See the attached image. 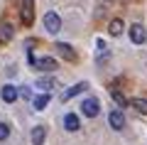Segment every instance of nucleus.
<instances>
[{"instance_id":"17","label":"nucleus","mask_w":147,"mask_h":145,"mask_svg":"<svg viewBox=\"0 0 147 145\" xmlns=\"http://www.w3.org/2000/svg\"><path fill=\"white\" fill-rule=\"evenodd\" d=\"M130 106H132L135 111H140V113H145V116H147V99H132V101H130Z\"/></svg>"},{"instance_id":"6","label":"nucleus","mask_w":147,"mask_h":145,"mask_svg":"<svg viewBox=\"0 0 147 145\" xmlns=\"http://www.w3.org/2000/svg\"><path fill=\"white\" fill-rule=\"evenodd\" d=\"M130 39L135 42V44H145V39H147V32H145V27H142L140 22H135V25L130 27Z\"/></svg>"},{"instance_id":"15","label":"nucleus","mask_w":147,"mask_h":145,"mask_svg":"<svg viewBox=\"0 0 147 145\" xmlns=\"http://www.w3.org/2000/svg\"><path fill=\"white\" fill-rule=\"evenodd\" d=\"M110 99H113V101H115L118 106H120V111L125 108V106H130V101H127V99H125V96H123L120 91H113V88H110Z\"/></svg>"},{"instance_id":"14","label":"nucleus","mask_w":147,"mask_h":145,"mask_svg":"<svg viewBox=\"0 0 147 145\" xmlns=\"http://www.w3.org/2000/svg\"><path fill=\"white\" fill-rule=\"evenodd\" d=\"M32 106H34V111H44L49 106V93H42V96L32 99Z\"/></svg>"},{"instance_id":"3","label":"nucleus","mask_w":147,"mask_h":145,"mask_svg":"<svg viewBox=\"0 0 147 145\" xmlns=\"http://www.w3.org/2000/svg\"><path fill=\"white\" fill-rule=\"evenodd\" d=\"M44 27H47V32L57 35V32L61 30V17H59L57 12H47V15H44Z\"/></svg>"},{"instance_id":"5","label":"nucleus","mask_w":147,"mask_h":145,"mask_svg":"<svg viewBox=\"0 0 147 145\" xmlns=\"http://www.w3.org/2000/svg\"><path fill=\"white\" fill-rule=\"evenodd\" d=\"M22 22L27 27L34 22V0H22Z\"/></svg>"},{"instance_id":"1","label":"nucleus","mask_w":147,"mask_h":145,"mask_svg":"<svg viewBox=\"0 0 147 145\" xmlns=\"http://www.w3.org/2000/svg\"><path fill=\"white\" fill-rule=\"evenodd\" d=\"M30 64H32V69H39V71H54V69H57V59H54V57L37 59L32 52H30Z\"/></svg>"},{"instance_id":"9","label":"nucleus","mask_w":147,"mask_h":145,"mask_svg":"<svg viewBox=\"0 0 147 145\" xmlns=\"http://www.w3.org/2000/svg\"><path fill=\"white\" fill-rule=\"evenodd\" d=\"M54 47H57V52L61 54V57L66 59V62H74V59H76V52H74L71 47L66 44V42H57V44H54Z\"/></svg>"},{"instance_id":"8","label":"nucleus","mask_w":147,"mask_h":145,"mask_svg":"<svg viewBox=\"0 0 147 145\" xmlns=\"http://www.w3.org/2000/svg\"><path fill=\"white\" fill-rule=\"evenodd\" d=\"M64 128H66V130H71V133H76V130L81 128L79 116H76V113H66V116H64Z\"/></svg>"},{"instance_id":"7","label":"nucleus","mask_w":147,"mask_h":145,"mask_svg":"<svg viewBox=\"0 0 147 145\" xmlns=\"http://www.w3.org/2000/svg\"><path fill=\"white\" fill-rule=\"evenodd\" d=\"M86 88H88V84H86V81H81V84H76V86L66 88V91L61 93V101H69V99H74V96H79V93H84Z\"/></svg>"},{"instance_id":"19","label":"nucleus","mask_w":147,"mask_h":145,"mask_svg":"<svg viewBox=\"0 0 147 145\" xmlns=\"http://www.w3.org/2000/svg\"><path fill=\"white\" fill-rule=\"evenodd\" d=\"M17 93H20V96H25V99H32V91H30L27 86H22V88H20Z\"/></svg>"},{"instance_id":"12","label":"nucleus","mask_w":147,"mask_h":145,"mask_svg":"<svg viewBox=\"0 0 147 145\" xmlns=\"http://www.w3.org/2000/svg\"><path fill=\"white\" fill-rule=\"evenodd\" d=\"M12 32H15V27H12L10 22H3V25H0V44L10 42L12 39Z\"/></svg>"},{"instance_id":"13","label":"nucleus","mask_w":147,"mask_h":145,"mask_svg":"<svg viewBox=\"0 0 147 145\" xmlns=\"http://www.w3.org/2000/svg\"><path fill=\"white\" fill-rule=\"evenodd\" d=\"M34 86H39V88H42V91H52V88H57L59 86V84L57 81H54V79H49V76H44V79H37V84H34Z\"/></svg>"},{"instance_id":"10","label":"nucleus","mask_w":147,"mask_h":145,"mask_svg":"<svg viewBox=\"0 0 147 145\" xmlns=\"http://www.w3.org/2000/svg\"><path fill=\"white\" fill-rule=\"evenodd\" d=\"M0 96H3V101H5V103H15L20 93H17V88H15V86H10V84H7V86H3Z\"/></svg>"},{"instance_id":"4","label":"nucleus","mask_w":147,"mask_h":145,"mask_svg":"<svg viewBox=\"0 0 147 145\" xmlns=\"http://www.w3.org/2000/svg\"><path fill=\"white\" fill-rule=\"evenodd\" d=\"M108 123H110L113 130H123V128H125V116H123V111L120 108L110 111V113H108Z\"/></svg>"},{"instance_id":"2","label":"nucleus","mask_w":147,"mask_h":145,"mask_svg":"<svg viewBox=\"0 0 147 145\" xmlns=\"http://www.w3.org/2000/svg\"><path fill=\"white\" fill-rule=\"evenodd\" d=\"M81 113L88 116V118H96V116L100 113V103H98V99H93V96L84 99V103H81Z\"/></svg>"},{"instance_id":"11","label":"nucleus","mask_w":147,"mask_h":145,"mask_svg":"<svg viewBox=\"0 0 147 145\" xmlns=\"http://www.w3.org/2000/svg\"><path fill=\"white\" fill-rule=\"evenodd\" d=\"M44 138H47V128L44 125H34V130H32V145H44Z\"/></svg>"},{"instance_id":"16","label":"nucleus","mask_w":147,"mask_h":145,"mask_svg":"<svg viewBox=\"0 0 147 145\" xmlns=\"http://www.w3.org/2000/svg\"><path fill=\"white\" fill-rule=\"evenodd\" d=\"M108 32H110L113 37H118V35L123 32V20H120V17H115V20H110V25H108Z\"/></svg>"},{"instance_id":"18","label":"nucleus","mask_w":147,"mask_h":145,"mask_svg":"<svg viewBox=\"0 0 147 145\" xmlns=\"http://www.w3.org/2000/svg\"><path fill=\"white\" fill-rule=\"evenodd\" d=\"M7 135H10V125H7V123H0V143L7 140Z\"/></svg>"}]
</instances>
